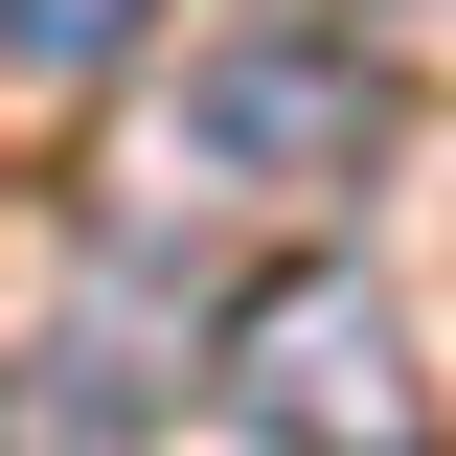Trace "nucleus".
Returning a JSON list of instances; mask_svg holds the SVG:
<instances>
[{
	"mask_svg": "<svg viewBox=\"0 0 456 456\" xmlns=\"http://www.w3.org/2000/svg\"><path fill=\"white\" fill-rule=\"evenodd\" d=\"M137 23H160V0H0V69H46V92H69V69H114Z\"/></svg>",
	"mask_w": 456,
	"mask_h": 456,
	"instance_id": "3",
	"label": "nucleus"
},
{
	"mask_svg": "<svg viewBox=\"0 0 456 456\" xmlns=\"http://www.w3.org/2000/svg\"><path fill=\"white\" fill-rule=\"evenodd\" d=\"M228 434L251 456H434V365L342 251H297V274L228 297Z\"/></svg>",
	"mask_w": 456,
	"mask_h": 456,
	"instance_id": "1",
	"label": "nucleus"
},
{
	"mask_svg": "<svg viewBox=\"0 0 456 456\" xmlns=\"http://www.w3.org/2000/svg\"><path fill=\"white\" fill-rule=\"evenodd\" d=\"M183 160H206V183H365V160H388V69H365V23H297V0L206 23V69H183Z\"/></svg>",
	"mask_w": 456,
	"mask_h": 456,
	"instance_id": "2",
	"label": "nucleus"
}]
</instances>
